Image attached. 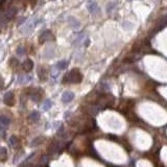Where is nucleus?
I'll return each instance as SVG.
<instances>
[{
    "mask_svg": "<svg viewBox=\"0 0 167 167\" xmlns=\"http://www.w3.org/2000/svg\"><path fill=\"white\" fill-rule=\"evenodd\" d=\"M28 119H30V122L36 123L37 121H39V119H40V113H39V112H33V113H31Z\"/></svg>",
    "mask_w": 167,
    "mask_h": 167,
    "instance_id": "obj_9",
    "label": "nucleus"
},
{
    "mask_svg": "<svg viewBox=\"0 0 167 167\" xmlns=\"http://www.w3.org/2000/svg\"><path fill=\"white\" fill-rule=\"evenodd\" d=\"M116 2H110V3H108V6H107V12L108 13H111L112 10H114V7L116 6Z\"/></svg>",
    "mask_w": 167,
    "mask_h": 167,
    "instance_id": "obj_20",
    "label": "nucleus"
},
{
    "mask_svg": "<svg viewBox=\"0 0 167 167\" xmlns=\"http://www.w3.org/2000/svg\"><path fill=\"white\" fill-rule=\"evenodd\" d=\"M138 60V55H131V57H128V58H125V59L123 60V62L124 63H134V62H136V61Z\"/></svg>",
    "mask_w": 167,
    "mask_h": 167,
    "instance_id": "obj_15",
    "label": "nucleus"
},
{
    "mask_svg": "<svg viewBox=\"0 0 167 167\" xmlns=\"http://www.w3.org/2000/svg\"><path fill=\"white\" fill-rule=\"evenodd\" d=\"M3 101L5 105H9V107H13L16 102L14 93H13V92H7V93H5L4 97H3Z\"/></svg>",
    "mask_w": 167,
    "mask_h": 167,
    "instance_id": "obj_4",
    "label": "nucleus"
},
{
    "mask_svg": "<svg viewBox=\"0 0 167 167\" xmlns=\"http://www.w3.org/2000/svg\"><path fill=\"white\" fill-rule=\"evenodd\" d=\"M73 98H74V94L70 91H66L62 95V100L64 103H69L70 101H72Z\"/></svg>",
    "mask_w": 167,
    "mask_h": 167,
    "instance_id": "obj_6",
    "label": "nucleus"
},
{
    "mask_svg": "<svg viewBox=\"0 0 167 167\" xmlns=\"http://www.w3.org/2000/svg\"><path fill=\"white\" fill-rule=\"evenodd\" d=\"M0 124L3 126H6L10 124V119L6 117V116H0Z\"/></svg>",
    "mask_w": 167,
    "mask_h": 167,
    "instance_id": "obj_13",
    "label": "nucleus"
},
{
    "mask_svg": "<svg viewBox=\"0 0 167 167\" xmlns=\"http://www.w3.org/2000/svg\"><path fill=\"white\" fill-rule=\"evenodd\" d=\"M38 75L41 81H45V79L47 78V70L41 66V67H39V69H38Z\"/></svg>",
    "mask_w": 167,
    "mask_h": 167,
    "instance_id": "obj_8",
    "label": "nucleus"
},
{
    "mask_svg": "<svg viewBox=\"0 0 167 167\" xmlns=\"http://www.w3.org/2000/svg\"><path fill=\"white\" fill-rule=\"evenodd\" d=\"M87 7H88V10L91 15H97L100 13V9L98 4L95 1H89L88 3H87Z\"/></svg>",
    "mask_w": 167,
    "mask_h": 167,
    "instance_id": "obj_3",
    "label": "nucleus"
},
{
    "mask_svg": "<svg viewBox=\"0 0 167 167\" xmlns=\"http://www.w3.org/2000/svg\"><path fill=\"white\" fill-rule=\"evenodd\" d=\"M67 65H68V62L67 61H60L59 63L57 64V67H58V69H65L66 67H67Z\"/></svg>",
    "mask_w": 167,
    "mask_h": 167,
    "instance_id": "obj_19",
    "label": "nucleus"
},
{
    "mask_svg": "<svg viewBox=\"0 0 167 167\" xmlns=\"http://www.w3.org/2000/svg\"><path fill=\"white\" fill-rule=\"evenodd\" d=\"M7 158V152L5 148H1L0 149V161H5Z\"/></svg>",
    "mask_w": 167,
    "mask_h": 167,
    "instance_id": "obj_17",
    "label": "nucleus"
},
{
    "mask_svg": "<svg viewBox=\"0 0 167 167\" xmlns=\"http://www.w3.org/2000/svg\"><path fill=\"white\" fill-rule=\"evenodd\" d=\"M7 18L5 16V13H0V27H3L7 22Z\"/></svg>",
    "mask_w": 167,
    "mask_h": 167,
    "instance_id": "obj_12",
    "label": "nucleus"
},
{
    "mask_svg": "<svg viewBox=\"0 0 167 167\" xmlns=\"http://www.w3.org/2000/svg\"><path fill=\"white\" fill-rule=\"evenodd\" d=\"M10 144L12 147L14 148H17L18 145H19V140H18V138L16 136H12L10 138Z\"/></svg>",
    "mask_w": 167,
    "mask_h": 167,
    "instance_id": "obj_11",
    "label": "nucleus"
},
{
    "mask_svg": "<svg viewBox=\"0 0 167 167\" xmlns=\"http://www.w3.org/2000/svg\"><path fill=\"white\" fill-rule=\"evenodd\" d=\"M30 91L28 93V95L30 96V98L34 100V101H40L42 98H43V94H44V92H43V90L42 89H40V88H31L30 89Z\"/></svg>",
    "mask_w": 167,
    "mask_h": 167,
    "instance_id": "obj_2",
    "label": "nucleus"
},
{
    "mask_svg": "<svg viewBox=\"0 0 167 167\" xmlns=\"http://www.w3.org/2000/svg\"><path fill=\"white\" fill-rule=\"evenodd\" d=\"M52 40H54V34H51L50 30H45L44 33H42L41 36L39 37L40 43H43V42H47V41H52Z\"/></svg>",
    "mask_w": 167,
    "mask_h": 167,
    "instance_id": "obj_5",
    "label": "nucleus"
},
{
    "mask_svg": "<svg viewBox=\"0 0 167 167\" xmlns=\"http://www.w3.org/2000/svg\"><path fill=\"white\" fill-rule=\"evenodd\" d=\"M69 22H70V24H71V26H72L73 28H78V26H79V22L75 19V18H73V17H71L70 19H69Z\"/></svg>",
    "mask_w": 167,
    "mask_h": 167,
    "instance_id": "obj_18",
    "label": "nucleus"
},
{
    "mask_svg": "<svg viewBox=\"0 0 167 167\" xmlns=\"http://www.w3.org/2000/svg\"><path fill=\"white\" fill-rule=\"evenodd\" d=\"M10 67L16 68V66L19 65V63H18V61L16 59H12V60H10Z\"/></svg>",
    "mask_w": 167,
    "mask_h": 167,
    "instance_id": "obj_22",
    "label": "nucleus"
},
{
    "mask_svg": "<svg viewBox=\"0 0 167 167\" xmlns=\"http://www.w3.org/2000/svg\"><path fill=\"white\" fill-rule=\"evenodd\" d=\"M33 68H34V63H33V61H31V60L27 59V60H25L24 62H23L22 69L25 71V72H30Z\"/></svg>",
    "mask_w": 167,
    "mask_h": 167,
    "instance_id": "obj_7",
    "label": "nucleus"
},
{
    "mask_svg": "<svg viewBox=\"0 0 167 167\" xmlns=\"http://www.w3.org/2000/svg\"><path fill=\"white\" fill-rule=\"evenodd\" d=\"M82 81H83V74L76 68L72 69L67 74H65L64 78H63L64 84H78Z\"/></svg>",
    "mask_w": 167,
    "mask_h": 167,
    "instance_id": "obj_1",
    "label": "nucleus"
},
{
    "mask_svg": "<svg viewBox=\"0 0 167 167\" xmlns=\"http://www.w3.org/2000/svg\"><path fill=\"white\" fill-rule=\"evenodd\" d=\"M16 13H17V10H16L15 7H10V9L5 12V16H6L7 19H10V18H13L16 15Z\"/></svg>",
    "mask_w": 167,
    "mask_h": 167,
    "instance_id": "obj_10",
    "label": "nucleus"
},
{
    "mask_svg": "<svg viewBox=\"0 0 167 167\" xmlns=\"http://www.w3.org/2000/svg\"><path fill=\"white\" fill-rule=\"evenodd\" d=\"M50 107H51V101H50V100H45L43 105L44 110H48V109H50Z\"/></svg>",
    "mask_w": 167,
    "mask_h": 167,
    "instance_id": "obj_21",
    "label": "nucleus"
},
{
    "mask_svg": "<svg viewBox=\"0 0 167 167\" xmlns=\"http://www.w3.org/2000/svg\"><path fill=\"white\" fill-rule=\"evenodd\" d=\"M30 81V78L27 75H20L19 78H18V83L19 84H25L26 82Z\"/></svg>",
    "mask_w": 167,
    "mask_h": 167,
    "instance_id": "obj_16",
    "label": "nucleus"
},
{
    "mask_svg": "<svg viewBox=\"0 0 167 167\" xmlns=\"http://www.w3.org/2000/svg\"><path fill=\"white\" fill-rule=\"evenodd\" d=\"M3 88V79H2V78H0V89Z\"/></svg>",
    "mask_w": 167,
    "mask_h": 167,
    "instance_id": "obj_24",
    "label": "nucleus"
},
{
    "mask_svg": "<svg viewBox=\"0 0 167 167\" xmlns=\"http://www.w3.org/2000/svg\"><path fill=\"white\" fill-rule=\"evenodd\" d=\"M44 141V138L43 137H38L36 139L33 140V143H31V146H38V145L41 144L42 142Z\"/></svg>",
    "mask_w": 167,
    "mask_h": 167,
    "instance_id": "obj_14",
    "label": "nucleus"
},
{
    "mask_svg": "<svg viewBox=\"0 0 167 167\" xmlns=\"http://www.w3.org/2000/svg\"><path fill=\"white\" fill-rule=\"evenodd\" d=\"M17 54H19L20 57L21 55H24L25 54V49L23 48V47H19V48L17 49Z\"/></svg>",
    "mask_w": 167,
    "mask_h": 167,
    "instance_id": "obj_23",
    "label": "nucleus"
}]
</instances>
